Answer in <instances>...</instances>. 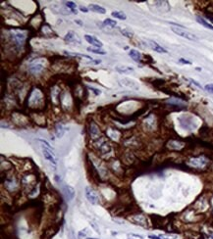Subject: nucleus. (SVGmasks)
<instances>
[{"label":"nucleus","mask_w":213,"mask_h":239,"mask_svg":"<svg viewBox=\"0 0 213 239\" xmlns=\"http://www.w3.org/2000/svg\"><path fill=\"white\" fill-rule=\"evenodd\" d=\"M87 239H95V238H87Z\"/></svg>","instance_id":"obj_32"},{"label":"nucleus","mask_w":213,"mask_h":239,"mask_svg":"<svg viewBox=\"0 0 213 239\" xmlns=\"http://www.w3.org/2000/svg\"><path fill=\"white\" fill-rule=\"evenodd\" d=\"M111 15H112V17L119 19V20H122V21H124L127 19V15L123 11H113L111 13Z\"/></svg>","instance_id":"obj_18"},{"label":"nucleus","mask_w":213,"mask_h":239,"mask_svg":"<svg viewBox=\"0 0 213 239\" xmlns=\"http://www.w3.org/2000/svg\"><path fill=\"white\" fill-rule=\"evenodd\" d=\"M204 89L209 92V93H212L213 94V83H209V84H206V85L204 86Z\"/></svg>","instance_id":"obj_25"},{"label":"nucleus","mask_w":213,"mask_h":239,"mask_svg":"<svg viewBox=\"0 0 213 239\" xmlns=\"http://www.w3.org/2000/svg\"><path fill=\"white\" fill-rule=\"evenodd\" d=\"M121 84L128 87V88H130V89H133V90H139V88H140V84L132 78L121 79Z\"/></svg>","instance_id":"obj_6"},{"label":"nucleus","mask_w":213,"mask_h":239,"mask_svg":"<svg viewBox=\"0 0 213 239\" xmlns=\"http://www.w3.org/2000/svg\"><path fill=\"white\" fill-rule=\"evenodd\" d=\"M190 81L193 83V84H196V85L197 86V87H200V88H202V86L200 85V83H197V81H193V79H190Z\"/></svg>","instance_id":"obj_30"},{"label":"nucleus","mask_w":213,"mask_h":239,"mask_svg":"<svg viewBox=\"0 0 213 239\" xmlns=\"http://www.w3.org/2000/svg\"><path fill=\"white\" fill-rule=\"evenodd\" d=\"M121 32H122V34H124L125 36L129 37V38H131V37L133 36V32H132V31H128V30H126V29H123V30H121Z\"/></svg>","instance_id":"obj_24"},{"label":"nucleus","mask_w":213,"mask_h":239,"mask_svg":"<svg viewBox=\"0 0 213 239\" xmlns=\"http://www.w3.org/2000/svg\"><path fill=\"white\" fill-rule=\"evenodd\" d=\"M84 193H86V197L88 200L89 203H92V205H96L99 202V197L96 194V192L94 191L92 187L87 186L86 190H84Z\"/></svg>","instance_id":"obj_2"},{"label":"nucleus","mask_w":213,"mask_h":239,"mask_svg":"<svg viewBox=\"0 0 213 239\" xmlns=\"http://www.w3.org/2000/svg\"><path fill=\"white\" fill-rule=\"evenodd\" d=\"M66 130H67V129H66L62 124L56 125V126H55V134H56V136H57L58 138H61L64 135Z\"/></svg>","instance_id":"obj_13"},{"label":"nucleus","mask_w":213,"mask_h":239,"mask_svg":"<svg viewBox=\"0 0 213 239\" xmlns=\"http://www.w3.org/2000/svg\"><path fill=\"white\" fill-rule=\"evenodd\" d=\"M88 51H89V52H92V53H94V54H99V55H105L106 54L105 51L102 50L101 48H97V47H88Z\"/></svg>","instance_id":"obj_20"},{"label":"nucleus","mask_w":213,"mask_h":239,"mask_svg":"<svg viewBox=\"0 0 213 239\" xmlns=\"http://www.w3.org/2000/svg\"><path fill=\"white\" fill-rule=\"evenodd\" d=\"M145 43H146V45H148L150 49H152L153 51H155V52H157V53H167V50L165 48H163L162 46H160L157 42L154 41V40L146 39Z\"/></svg>","instance_id":"obj_4"},{"label":"nucleus","mask_w":213,"mask_h":239,"mask_svg":"<svg viewBox=\"0 0 213 239\" xmlns=\"http://www.w3.org/2000/svg\"><path fill=\"white\" fill-rule=\"evenodd\" d=\"M161 239H177L176 234H162L160 235Z\"/></svg>","instance_id":"obj_22"},{"label":"nucleus","mask_w":213,"mask_h":239,"mask_svg":"<svg viewBox=\"0 0 213 239\" xmlns=\"http://www.w3.org/2000/svg\"><path fill=\"white\" fill-rule=\"evenodd\" d=\"M208 163V160L205 157H198V158H193L192 160H190L188 162V164L192 168H204Z\"/></svg>","instance_id":"obj_3"},{"label":"nucleus","mask_w":213,"mask_h":239,"mask_svg":"<svg viewBox=\"0 0 213 239\" xmlns=\"http://www.w3.org/2000/svg\"><path fill=\"white\" fill-rule=\"evenodd\" d=\"M184 143L180 142V141H176V140H171V141L168 142V147L171 149H175V150H180L184 147Z\"/></svg>","instance_id":"obj_15"},{"label":"nucleus","mask_w":213,"mask_h":239,"mask_svg":"<svg viewBox=\"0 0 213 239\" xmlns=\"http://www.w3.org/2000/svg\"><path fill=\"white\" fill-rule=\"evenodd\" d=\"M64 192L68 200H72L75 197V189L71 185H64Z\"/></svg>","instance_id":"obj_10"},{"label":"nucleus","mask_w":213,"mask_h":239,"mask_svg":"<svg viewBox=\"0 0 213 239\" xmlns=\"http://www.w3.org/2000/svg\"><path fill=\"white\" fill-rule=\"evenodd\" d=\"M43 64L41 63H35V64H32L30 66V72L32 74H39L40 73L42 70H43Z\"/></svg>","instance_id":"obj_11"},{"label":"nucleus","mask_w":213,"mask_h":239,"mask_svg":"<svg viewBox=\"0 0 213 239\" xmlns=\"http://www.w3.org/2000/svg\"><path fill=\"white\" fill-rule=\"evenodd\" d=\"M115 70L120 74H130L132 72H134V68H132L130 66H125V65H121V66L115 67Z\"/></svg>","instance_id":"obj_12"},{"label":"nucleus","mask_w":213,"mask_h":239,"mask_svg":"<svg viewBox=\"0 0 213 239\" xmlns=\"http://www.w3.org/2000/svg\"><path fill=\"white\" fill-rule=\"evenodd\" d=\"M179 63H181V64H187V65H191V64H192L191 61L185 60L184 58H181V59H180V60H179Z\"/></svg>","instance_id":"obj_27"},{"label":"nucleus","mask_w":213,"mask_h":239,"mask_svg":"<svg viewBox=\"0 0 213 239\" xmlns=\"http://www.w3.org/2000/svg\"><path fill=\"white\" fill-rule=\"evenodd\" d=\"M65 5L67 6L74 14H77V13H78V11H77V5H76V3H74L73 1H66V2H65Z\"/></svg>","instance_id":"obj_19"},{"label":"nucleus","mask_w":213,"mask_h":239,"mask_svg":"<svg viewBox=\"0 0 213 239\" xmlns=\"http://www.w3.org/2000/svg\"><path fill=\"white\" fill-rule=\"evenodd\" d=\"M148 238L149 239H161V237L157 236V235H148Z\"/></svg>","instance_id":"obj_31"},{"label":"nucleus","mask_w":213,"mask_h":239,"mask_svg":"<svg viewBox=\"0 0 213 239\" xmlns=\"http://www.w3.org/2000/svg\"><path fill=\"white\" fill-rule=\"evenodd\" d=\"M87 230H88V228H84V230H82V231H80V233H79V236L80 237H86L87 236Z\"/></svg>","instance_id":"obj_26"},{"label":"nucleus","mask_w":213,"mask_h":239,"mask_svg":"<svg viewBox=\"0 0 213 239\" xmlns=\"http://www.w3.org/2000/svg\"><path fill=\"white\" fill-rule=\"evenodd\" d=\"M12 38L13 40L16 42V44L18 45H22L24 43L26 38V35L23 34L21 31H13L12 32Z\"/></svg>","instance_id":"obj_9"},{"label":"nucleus","mask_w":213,"mask_h":239,"mask_svg":"<svg viewBox=\"0 0 213 239\" xmlns=\"http://www.w3.org/2000/svg\"><path fill=\"white\" fill-rule=\"evenodd\" d=\"M42 153H43L44 158L49 163H51L54 166L57 165V160H56V157H55V151H51L49 149L42 148Z\"/></svg>","instance_id":"obj_5"},{"label":"nucleus","mask_w":213,"mask_h":239,"mask_svg":"<svg viewBox=\"0 0 213 239\" xmlns=\"http://www.w3.org/2000/svg\"><path fill=\"white\" fill-rule=\"evenodd\" d=\"M88 9L89 10H92V12H95V13H100V14H105L106 13L105 8H103L99 5H96V4H91V5L88 6Z\"/></svg>","instance_id":"obj_17"},{"label":"nucleus","mask_w":213,"mask_h":239,"mask_svg":"<svg viewBox=\"0 0 213 239\" xmlns=\"http://www.w3.org/2000/svg\"><path fill=\"white\" fill-rule=\"evenodd\" d=\"M84 39H86L89 44H92L93 47H97V48H101L102 46H103V43L100 41V40H98L95 36H93V35H89V34H86L84 35Z\"/></svg>","instance_id":"obj_8"},{"label":"nucleus","mask_w":213,"mask_h":239,"mask_svg":"<svg viewBox=\"0 0 213 239\" xmlns=\"http://www.w3.org/2000/svg\"><path fill=\"white\" fill-rule=\"evenodd\" d=\"M129 55H130V57L133 60L136 61V62H140V61L141 60L140 52V51H138V50H136V49H131L129 51Z\"/></svg>","instance_id":"obj_14"},{"label":"nucleus","mask_w":213,"mask_h":239,"mask_svg":"<svg viewBox=\"0 0 213 239\" xmlns=\"http://www.w3.org/2000/svg\"><path fill=\"white\" fill-rule=\"evenodd\" d=\"M170 24L172 25V27H171L172 31L175 32L177 35H180V36L184 37V38L189 39V40H192V41L197 40V37L193 34H192V32L185 30L184 27L177 25V24H174V23H170Z\"/></svg>","instance_id":"obj_1"},{"label":"nucleus","mask_w":213,"mask_h":239,"mask_svg":"<svg viewBox=\"0 0 213 239\" xmlns=\"http://www.w3.org/2000/svg\"><path fill=\"white\" fill-rule=\"evenodd\" d=\"M196 22L198 23V24H200L201 26H203L204 27H206V29H209V30H212V31H213V25L209 24V23H208L204 18L197 16V17H196Z\"/></svg>","instance_id":"obj_16"},{"label":"nucleus","mask_w":213,"mask_h":239,"mask_svg":"<svg viewBox=\"0 0 213 239\" xmlns=\"http://www.w3.org/2000/svg\"><path fill=\"white\" fill-rule=\"evenodd\" d=\"M65 41L69 42V43H78V44L82 43L81 38H80L79 35L73 31H70L67 32V34L65 35Z\"/></svg>","instance_id":"obj_7"},{"label":"nucleus","mask_w":213,"mask_h":239,"mask_svg":"<svg viewBox=\"0 0 213 239\" xmlns=\"http://www.w3.org/2000/svg\"><path fill=\"white\" fill-rule=\"evenodd\" d=\"M89 88H91V89H92L94 93H95L96 95H99V94H100V93H101V91H100V90H98V89H96V88H93V87H89Z\"/></svg>","instance_id":"obj_29"},{"label":"nucleus","mask_w":213,"mask_h":239,"mask_svg":"<svg viewBox=\"0 0 213 239\" xmlns=\"http://www.w3.org/2000/svg\"><path fill=\"white\" fill-rule=\"evenodd\" d=\"M127 239H144V236L139 235V234H135V233H130V234H128Z\"/></svg>","instance_id":"obj_23"},{"label":"nucleus","mask_w":213,"mask_h":239,"mask_svg":"<svg viewBox=\"0 0 213 239\" xmlns=\"http://www.w3.org/2000/svg\"><path fill=\"white\" fill-rule=\"evenodd\" d=\"M103 23H104V25L108 26L109 27H115L117 26V23L114 20H111V19H105Z\"/></svg>","instance_id":"obj_21"},{"label":"nucleus","mask_w":213,"mask_h":239,"mask_svg":"<svg viewBox=\"0 0 213 239\" xmlns=\"http://www.w3.org/2000/svg\"><path fill=\"white\" fill-rule=\"evenodd\" d=\"M80 10H81L82 12H84V13H88V8L84 7V6H80Z\"/></svg>","instance_id":"obj_28"}]
</instances>
